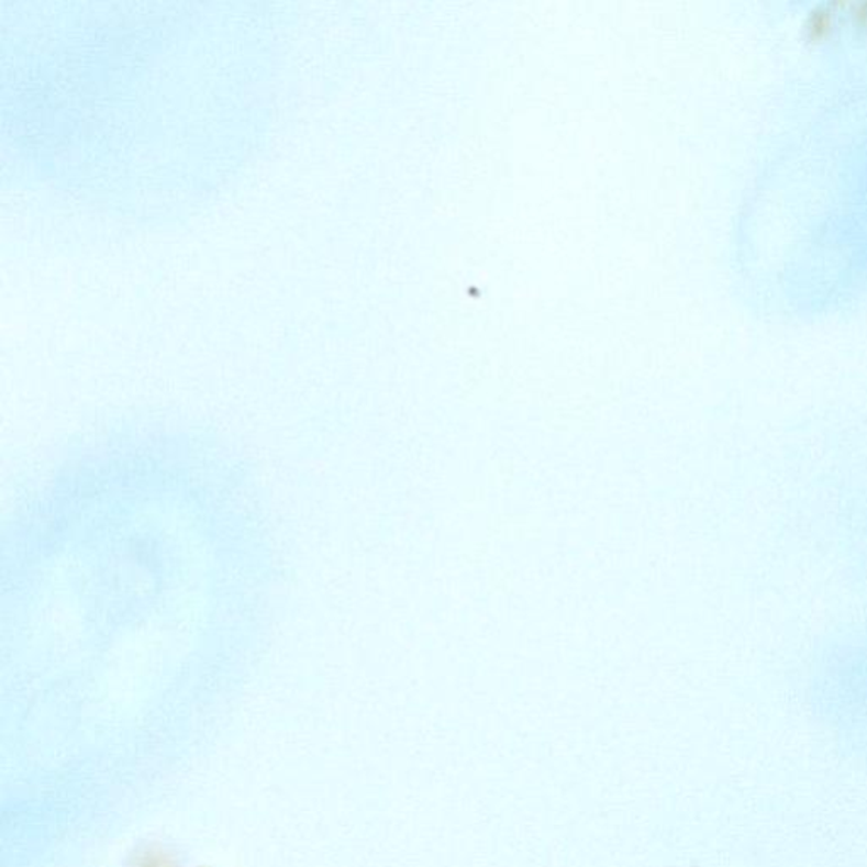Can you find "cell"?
Masks as SVG:
<instances>
[{
	"label": "cell",
	"mask_w": 867,
	"mask_h": 867,
	"mask_svg": "<svg viewBox=\"0 0 867 867\" xmlns=\"http://www.w3.org/2000/svg\"><path fill=\"white\" fill-rule=\"evenodd\" d=\"M844 4L819 5L810 12L804 23V31L812 41H825L832 36L837 26L838 12H842Z\"/></svg>",
	"instance_id": "cell-1"
},
{
	"label": "cell",
	"mask_w": 867,
	"mask_h": 867,
	"mask_svg": "<svg viewBox=\"0 0 867 867\" xmlns=\"http://www.w3.org/2000/svg\"><path fill=\"white\" fill-rule=\"evenodd\" d=\"M131 867H178L174 854L162 847H148L134 856Z\"/></svg>",
	"instance_id": "cell-2"
},
{
	"label": "cell",
	"mask_w": 867,
	"mask_h": 867,
	"mask_svg": "<svg viewBox=\"0 0 867 867\" xmlns=\"http://www.w3.org/2000/svg\"><path fill=\"white\" fill-rule=\"evenodd\" d=\"M845 15L853 21V26L856 30H867V0L859 2V4L845 5Z\"/></svg>",
	"instance_id": "cell-3"
}]
</instances>
